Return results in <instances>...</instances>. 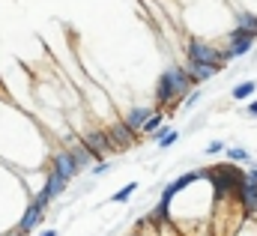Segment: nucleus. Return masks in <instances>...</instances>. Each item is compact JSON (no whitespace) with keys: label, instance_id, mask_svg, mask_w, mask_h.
<instances>
[{"label":"nucleus","instance_id":"a878e982","mask_svg":"<svg viewBox=\"0 0 257 236\" xmlns=\"http://www.w3.org/2000/svg\"><path fill=\"white\" fill-rule=\"evenodd\" d=\"M9 236H24V233H21V230H15V233H9Z\"/></svg>","mask_w":257,"mask_h":236},{"label":"nucleus","instance_id":"9d476101","mask_svg":"<svg viewBox=\"0 0 257 236\" xmlns=\"http://www.w3.org/2000/svg\"><path fill=\"white\" fill-rule=\"evenodd\" d=\"M233 27H236L239 33L257 39V12H251V9H236V24H233Z\"/></svg>","mask_w":257,"mask_h":236},{"label":"nucleus","instance_id":"f03ea898","mask_svg":"<svg viewBox=\"0 0 257 236\" xmlns=\"http://www.w3.org/2000/svg\"><path fill=\"white\" fill-rule=\"evenodd\" d=\"M206 179L212 182L215 200H227V197H239V191L245 185V171H239L236 162H227V165L206 168Z\"/></svg>","mask_w":257,"mask_h":236},{"label":"nucleus","instance_id":"f257e3e1","mask_svg":"<svg viewBox=\"0 0 257 236\" xmlns=\"http://www.w3.org/2000/svg\"><path fill=\"white\" fill-rule=\"evenodd\" d=\"M194 84L192 75L186 72V66H168L162 75H159V84H156V102L159 105H168V111L174 114L177 111V105H180V99H189V93H192Z\"/></svg>","mask_w":257,"mask_h":236},{"label":"nucleus","instance_id":"393cba45","mask_svg":"<svg viewBox=\"0 0 257 236\" xmlns=\"http://www.w3.org/2000/svg\"><path fill=\"white\" fill-rule=\"evenodd\" d=\"M42 236H57V230H45Z\"/></svg>","mask_w":257,"mask_h":236},{"label":"nucleus","instance_id":"0eeeda50","mask_svg":"<svg viewBox=\"0 0 257 236\" xmlns=\"http://www.w3.org/2000/svg\"><path fill=\"white\" fill-rule=\"evenodd\" d=\"M51 168L66 179H75L81 174V168H78V162H75V156L69 153V150H57L54 153V159H51Z\"/></svg>","mask_w":257,"mask_h":236},{"label":"nucleus","instance_id":"9b49d317","mask_svg":"<svg viewBox=\"0 0 257 236\" xmlns=\"http://www.w3.org/2000/svg\"><path fill=\"white\" fill-rule=\"evenodd\" d=\"M42 215H45V209H42V206H36V203H30V206H27V212H24V218H21V224H18V230H21V233H30L33 227H39V224H42Z\"/></svg>","mask_w":257,"mask_h":236},{"label":"nucleus","instance_id":"6e6552de","mask_svg":"<svg viewBox=\"0 0 257 236\" xmlns=\"http://www.w3.org/2000/svg\"><path fill=\"white\" fill-rule=\"evenodd\" d=\"M183 66H186V72L192 75V81L197 84V87H200V84H206V81H212V78L221 72L218 66H209V63H197V60H189V57H186V63H183Z\"/></svg>","mask_w":257,"mask_h":236},{"label":"nucleus","instance_id":"412c9836","mask_svg":"<svg viewBox=\"0 0 257 236\" xmlns=\"http://www.w3.org/2000/svg\"><path fill=\"white\" fill-rule=\"evenodd\" d=\"M206 153H209V156H218V153H224V144H221V141H212V144L206 147Z\"/></svg>","mask_w":257,"mask_h":236},{"label":"nucleus","instance_id":"20e7f679","mask_svg":"<svg viewBox=\"0 0 257 236\" xmlns=\"http://www.w3.org/2000/svg\"><path fill=\"white\" fill-rule=\"evenodd\" d=\"M224 48L230 51V57H245L248 51H254V39L251 36H245V33H239L236 27H230L227 33H224Z\"/></svg>","mask_w":257,"mask_h":236},{"label":"nucleus","instance_id":"aec40b11","mask_svg":"<svg viewBox=\"0 0 257 236\" xmlns=\"http://www.w3.org/2000/svg\"><path fill=\"white\" fill-rule=\"evenodd\" d=\"M197 99H200V90H197V87H194L192 93H189V99H186V102H183V108H194V105H197Z\"/></svg>","mask_w":257,"mask_h":236},{"label":"nucleus","instance_id":"2eb2a0df","mask_svg":"<svg viewBox=\"0 0 257 236\" xmlns=\"http://www.w3.org/2000/svg\"><path fill=\"white\" fill-rule=\"evenodd\" d=\"M257 90V81H242V84H236L233 90H230V96L236 99V102H245V99H251Z\"/></svg>","mask_w":257,"mask_h":236},{"label":"nucleus","instance_id":"6ab92c4d","mask_svg":"<svg viewBox=\"0 0 257 236\" xmlns=\"http://www.w3.org/2000/svg\"><path fill=\"white\" fill-rule=\"evenodd\" d=\"M177 141H180V132H177V129H171V132H168V135L156 144V147H159V150H168V147H174Z\"/></svg>","mask_w":257,"mask_h":236},{"label":"nucleus","instance_id":"1a4fd4ad","mask_svg":"<svg viewBox=\"0 0 257 236\" xmlns=\"http://www.w3.org/2000/svg\"><path fill=\"white\" fill-rule=\"evenodd\" d=\"M66 150H69V153H72V156H75V162H78V168H81V171H84V168H90V165H96V162H99V159H96V156H93V150H90V147H87V144H84V138H81V141H72V144H69V147H66Z\"/></svg>","mask_w":257,"mask_h":236},{"label":"nucleus","instance_id":"7ed1b4c3","mask_svg":"<svg viewBox=\"0 0 257 236\" xmlns=\"http://www.w3.org/2000/svg\"><path fill=\"white\" fill-rule=\"evenodd\" d=\"M186 57L189 60H197V63H209V66H218V69H224L227 63H230V51L227 48H218V45H212V42H206V39H189V45H186Z\"/></svg>","mask_w":257,"mask_h":236},{"label":"nucleus","instance_id":"4468645a","mask_svg":"<svg viewBox=\"0 0 257 236\" xmlns=\"http://www.w3.org/2000/svg\"><path fill=\"white\" fill-rule=\"evenodd\" d=\"M66 185H69V179H66V177H60L57 171H51L42 188H45V191H48L51 197H57V194H63V191H66Z\"/></svg>","mask_w":257,"mask_h":236},{"label":"nucleus","instance_id":"423d86ee","mask_svg":"<svg viewBox=\"0 0 257 236\" xmlns=\"http://www.w3.org/2000/svg\"><path fill=\"white\" fill-rule=\"evenodd\" d=\"M108 135H111V141H114V150H128V147H135V141H138V132L128 126L126 120L111 123Z\"/></svg>","mask_w":257,"mask_h":236},{"label":"nucleus","instance_id":"b1692460","mask_svg":"<svg viewBox=\"0 0 257 236\" xmlns=\"http://www.w3.org/2000/svg\"><path fill=\"white\" fill-rule=\"evenodd\" d=\"M248 117H257V102H248Z\"/></svg>","mask_w":257,"mask_h":236},{"label":"nucleus","instance_id":"39448f33","mask_svg":"<svg viewBox=\"0 0 257 236\" xmlns=\"http://www.w3.org/2000/svg\"><path fill=\"white\" fill-rule=\"evenodd\" d=\"M84 144L93 150L96 159H105V153L114 150V141H111L108 129H90V132H84Z\"/></svg>","mask_w":257,"mask_h":236},{"label":"nucleus","instance_id":"f8f14e48","mask_svg":"<svg viewBox=\"0 0 257 236\" xmlns=\"http://www.w3.org/2000/svg\"><path fill=\"white\" fill-rule=\"evenodd\" d=\"M153 114H156L153 108H147V105H138V108H132V111H128V114H126L123 120H126L128 126H132V129H135V132L141 135V129H144V123H147V120L153 117Z\"/></svg>","mask_w":257,"mask_h":236},{"label":"nucleus","instance_id":"a211bd4d","mask_svg":"<svg viewBox=\"0 0 257 236\" xmlns=\"http://www.w3.org/2000/svg\"><path fill=\"white\" fill-rule=\"evenodd\" d=\"M227 159H230V162H251V153L242 150V147H230V150H227Z\"/></svg>","mask_w":257,"mask_h":236},{"label":"nucleus","instance_id":"f3484780","mask_svg":"<svg viewBox=\"0 0 257 236\" xmlns=\"http://www.w3.org/2000/svg\"><path fill=\"white\" fill-rule=\"evenodd\" d=\"M135 191H138V182H128V185H123V188H120V191H117L111 200H114V203H126V200L132 197V194H135Z\"/></svg>","mask_w":257,"mask_h":236},{"label":"nucleus","instance_id":"bb28decb","mask_svg":"<svg viewBox=\"0 0 257 236\" xmlns=\"http://www.w3.org/2000/svg\"><path fill=\"white\" fill-rule=\"evenodd\" d=\"M135 236H141V233H135Z\"/></svg>","mask_w":257,"mask_h":236},{"label":"nucleus","instance_id":"dca6fc26","mask_svg":"<svg viewBox=\"0 0 257 236\" xmlns=\"http://www.w3.org/2000/svg\"><path fill=\"white\" fill-rule=\"evenodd\" d=\"M162 126H165V114H162V111H156L153 117H150L147 123H144V129H141V135H153V132H159Z\"/></svg>","mask_w":257,"mask_h":236},{"label":"nucleus","instance_id":"ddd939ff","mask_svg":"<svg viewBox=\"0 0 257 236\" xmlns=\"http://www.w3.org/2000/svg\"><path fill=\"white\" fill-rule=\"evenodd\" d=\"M239 203L248 215H257V182H245L239 191Z\"/></svg>","mask_w":257,"mask_h":236},{"label":"nucleus","instance_id":"5701e85b","mask_svg":"<svg viewBox=\"0 0 257 236\" xmlns=\"http://www.w3.org/2000/svg\"><path fill=\"white\" fill-rule=\"evenodd\" d=\"M245 182H257V168H251V171H245Z\"/></svg>","mask_w":257,"mask_h":236},{"label":"nucleus","instance_id":"4be33fe9","mask_svg":"<svg viewBox=\"0 0 257 236\" xmlns=\"http://www.w3.org/2000/svg\"><path fill=\"white\" fill-rule=\"evenodd\" d=\"M108 168H111L108 162H96V168H93V174H96V177H102V174H105Z\"/></svg>","mask_w":257,"mask_h":236}]
</instances>
